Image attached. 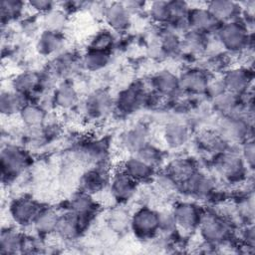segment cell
I'll return each instance as SVG.
<instances>
[{"instance_id":"1","label":"cell","mask_w":255,"mask_h":255,"mask_svg":"<svg viewBox=\"0 0 255 255\" xmlns=\"http://www.w3.org/2000/svg\"><path fill=\"white\" fill-rule=\"evenodd\" d=\"M215 37L220 47L229 53H241L251 47V34L240 19L222 23Z\"/></svg>"},{"instance_id":"2","label":"cell","mask_w":255,"mask_h":255,"mask_svg":"<svg viewBox=\"0 0 255 255\" xmlns=\"http://www.w3.org/2000/svg\"><path fill=\"white\" fill-rule=\"evenodd\" d=\"M198 228L201 237L209 245L223 244L231 236L230 222L223 215L212 211L204 210Z\"/></svg>"},{"instance_id":"3","label":"cell","mask_w":255,"mask_h":255,"mask_svg":"<svg viewBox=\"0 0 255 255\" xmlns=\"http://www.w3.org/2000/svg\"><path fill=\"white\" fill-rule=\"evenodd\" d=\"M215 166L219 174L230 183L242 181L248 168L240 152L229 150L228 147L216 154Z\"/></svg>"},{"instance_id":"4","label":"cell","mask_w":255,"mask_h":255,"mask_svg":"<svg viewBox=\"0 0 255 255\" xmlns=\"http://www.w3.org/2000/svg\"><path fill=\"white\" fill-rule=\"evenodd\" d=\"M30 157L26 150L15 144H7L1 151V169L3 180L13 179L28 167Z\"/></svg>"},{"instance_id":"5","label":"cell","mask_w":255,"mask_h":255,"mask_svg":"<svg viewBox=\"0 0 255 255\" xmlns=\"http://www.w3.org/2000/svg\"><path fill=\"white\" fill-rule=\"evenodd\" d=\"M134 235L140 239H150L159 233V212L141 206L130 216V226Z\"/></svg>"},{"instance_id":"6","label":"cell","mask_w":255,"mask_h":255,"mask_svg":"<svg viewBox=\"0 0 255 255\" xmlns=\"http://www.w3.org/2000/svg\"><path fill=\"white\" fill-rule=\"evenodd\" d=\"M146 93L140 83H133L119 93L115 101V108L121 114H132L144 107Z\"/></svg>"},{"instance_id":"7","label":"cell","mask_w":255,"mask_h":255,"mask_svg":"<svg viewBox=\"0 0 255 255\" xmlns=\"http://www.w3.org/2000/svg\"><path fill=\"white\" fill-rule=\"evenodd\" d=\"M115 107V102L111 95L105 90H97L91 93L84 103L86 116L94 121L105 119Z\"/></svg>"},{"instance_id":"8","label":"cell","mask_w":255,"mask_h":255,"mask_svg":"<svg viewBox=\"0 0 255 255\" xmlns=\"http://www.w3.org/2000/svg\"><path fill=\"white\" fill-rule=\"evenodd\" d=\"M176 227L184 231H192L198 228L204 210L190 201H180L171 210Z\"/></svg>"},{"instance_id":"9","label":"cell","mask_w":255,"mask_h":255,"mask_svg":"<svg viewBox=\"0 0 255 255\" xmlns=\"http://www.w3.org/2000/svg\"><path fill=\"white\" fill-rule=\"evenodd\" d=\"M179 189L192 197L208 199L215 194L216 185L213 178L197 170L179 184Z\"/></svg>"},{"instance_id":"10","label":"cell","mask_w":255,"mask_h":255,"mask_svg":"<svg viewBox=\"0 0 255 255\" xmlns=\"http://www.w3.org/2000/svg\"><path fill=\"white\" fill-rule=\"evenodd\" d=\"M41 208V205L35 199L28 196H20L11 202L9 213L16 224L28 226L33 224Z\"/></svg>"},{"instance_id":"11","label":"cell","mask_w":255,"mask_h":255,"mask_svg":"<svg viewBox=\"0 0 255 255\" xmlns=\"http://www.w3.org/2000/svg\"><path fill=\"white\" fill-rule=\"evenodd\" d=\"M109 184L113 198L118 203L123 204L132 198L136 191L137 182L120 168L111 175Z\"/></svg>"},{"instance_id":"12","label":"cell","mask_w":255,"mask_h":255,"mask_svg":"<svg viewBox=\"0 0 255 255\" xmlns=\"http://www.w3.org/2000/svg\"><path fill=\"white\" fill-rule=\"evenodd\" d=\"M253 79L252 70L247 67H233L225 71L222 82L226 91L238 96L247 93Z\"/></svg>"},{"instance_id":"13","label":"cell","mask_w":255,"mask_h":255,"mask_svg":"<svg viewBox=\"0 0 255 255\" xmlns=\"http://www.w3.org/2000/svg\"><path fill=\"white\" fill-rule=\"evenodd\" d=\"M90 220L91 218L84 217L67 210L59 216L55 232L64 239H76L86 229Z\"/></svg>"},{"instance_id":"14","label":"cell","mask_w":255,"mask_h":255,"mask_svg":"<svg viewBox=\"0 0 255 255\" xmlns=\"http://www.w3.org/2000/svg\"><path fill=\"white\" fill-rule=\"evenodd\" d=\"M111 175L105 164H99L91 167L82 174L80 178V190L94 195L101 192L109 183Z\"/></svg>"},{"instance_id":"15","label":"cell","mask_w":255,"mask_h":255,"mask_svg":"<svg viewBox=\"0 0 255 255\" xmlns=\"http://www.w3.org/2000/svg\"><path fill=\"white\" fill-rule=\"evenodd\" d=\"M187 20L189 30L197 31L205 35L215 33L221 25V23L211 14L206 6L190 7Z\"/></svg>"},{"instance_id":"16","label":"cell","mask_w":255,"mask_h":255,"mask_svg":"<svg viewBox=\"0 0 255 255\" xmlns=\"http://www.w3.org/2000/svg\"><path fill=\"white\" fill-rule=\"evenodd\" d=\"M249 123L247 120L223 116L219 123V130L217 131L227 142L246 140L249 131Z\"/></svg>"},{"instance_id":"17","label":"cell","mask_w":255,"mask_h":255,"mask_svg":"<svg viewBox=\"0 0 255 255\" xmlns=\"http://www.w3.org/2000/svg\"><path fill=\"white\" fill-rule=\"evenodd\" d=\"M179 89L190 95L205 94L210 79L208 74L198 68L185 70L179 77Z\"/></svg>"},{"instance_id":"18","label":"cell","mask_w":255,"mask_h":255,"mask_svg":"<svg viewBox=\"0 0 255 255\" xmlns=\"http://www.w3.org/2000/svg\"><path fill=\"white\" fill-rule=\"evenodd\" d=\"M130 15L123 2H112L106 5L103 13L110 29L115 32H125L129 28Z\"/></svg>"},{"instance_id":"19","label":"cell","mask_w":255,"mask_h":255,"mask_svg":"<svg viewBox=\"0 0 255 255\" xmlns=\"http://www.w3.org/2000/svg\"><path fill=\"white\" fill-rule=\"evenodd\" d=\"M81 160H85L95 165L105 164L109 154V142L104 139L90 140L80 145L77 150Z\"/></svg>"},{"instance_id":"20","label":"cell","mask_w":255,"mask_h":255,"mask_svg":"<svg viewBox=\"0 0 255 255\" xmlns=\"http://www.w3.org/2000/svg\"><path fill=\"white\" fill-rule=\"evenodd\" d=\"M206 8L221 24L240 19L243 11L241 4L227 0L210 1Z\"/></svg>"},{"instance_id":"21","label":"cell","mask_w":255,"mask_h":255,"mask_svg":"<svg viewBox=\"0 0 255 255\" xmlns=\"http://www.w3.org/2000/svg\"><path fill=\"white\" fill-rule=\"evenodd\" d=\"M150 85L152 91L162 98L173 97L180 90L178 76L167 70L159 71L153 75L150 80Z\"/></svg>"},{"instance_id":"22","label":"cell","mask_w":255,"mask_h":255,"mask_svg":"<svg viewBox=\"0 0 255 255\" xmlns=\"http://www.w3.org/2000/svg\"><path fill=\"white\" fill-rule=\"evenodd\" d=\"M148 131L145 126L137 125L127 129L121 135V145L131 155H134L144 144H146Z\"/></svg>"},{"instance_id":"23","label":"cell","mask_w":255,"mask_h":255,"mask_svg":"<svg viewBox=\"0 0 255 255\" xmlns=\"http://www.w3.org/2000/svg\"><path fill=\"white\" fill-rule=\"evenodd\" d=\"M121 168L136 182L147 181L151 179L155 173L154 167L145 163L135 155L127 158L123 162Z\"/></svg>"},{"instance_id":"24","label":"cell","mask_w":255,"mask_h":255,"mask_svg":"<svg viewBox=\"0 0 255 255\" xmlns=\"http://www.w3.org/2000/svg\"><path fill=\"white\" fill-rule=\"evenodd\" d=\"M64 46V37L61 32H53L44 30L38 37L36 42V50L38 54L48 57L59 53Z\"/></svg>"},{"instance_id":"25","label":"cell","mask_w":255,"mask_h":255,"mask_svg":"<svg viewBox=\"0 0 255 255\" xmlns=\"http://www.w3.org/2000/svg\"><path fill=\"white\" fill-rule=\"evenodd\" d=\"M98 204L93 195L82 190L75 193L68 201V210L84 217L92 218L96 214Z\"/></svg>"},{"instance_id":"26","label":"cell","mask_w":255,"mask_h":255,"mask_svg":"<svg viewBox=\"0 0 255 255\" xmlns=\"http://www.w3.org/2000/svg\"><path fill=\"white\" fill-rule=\"evenodd\" d=\"M29 103L27 96L16 91H3L0 96V112L4 116L20 114L22 109Z\"/></svg>"},{"instance_id":"27","label":"cell","mask_w":255,"mask_h":255,"mask_svg":"<svg viewBox=\"0 0 255 255\" xmlns=\"http://www.w3.org/2000/svg\"><path fill=\"white\" fill-rule=\"evenodd\" d=\"M41 75L34 71H24L14 77L12 80V89L29 97L32 93L38 91L43 83Z\"/></svg>"},{"instance_id":"28","label":"cell","mask_w":255,"mask_h":255,"mask_svg":"<svg viewBox=\"0 0 255 255\" xmlns=\"http://www.w3.org/2000/svg\"><path fill=\"white\" fill-rule=\"evenodd\" d=\"M189 138V128L182 123L170 122L163 129V139L170 148L183 146Z\"/></svg>"},{"instance_id":"29","label":"cell","mask_w":255,"mask_h":255,"mask_svg":"<svg viewBox=\"0 0 255 255\" xmlns=\"http://www.w3.org/2000/svg\"><path fill=\"white\" fill-rule=\"evenodd\" d=\"M79 96L76 88L69 81H64L56 88L53 96L54 105L62 110H69L76 106Z\"/></svg>"},{"instance_id":"30","label":"cell","mask_w":255,"mask_h":255,"mask_svg":"<svg viewBox=\"0 0 255 255\" xmlns=\"http://www.w3.org/2000/svg\"><path fill=\"white\" fill-rule=\"evenodd\" d=\"M26 246L24 235L15 228L7 227L2 230L0 236V252L2 254H14Z\"/></svg>"},{"instance_id":"31","label":"cell","mask_w":255,"mask_h":255,"mask_svg":"<svg viewBox=\"0 0 255 255\" xmlns=\"http://www.w3.org/2000/svg\"><path fill=\"white\" fill-rule=\"evenodd\" d=\"M195 171H197L196 164L194 160L189 157H180L172 160L166 169V172L179 184L190 177Z\"/></svg>"},{"instance_id":"32","label":"cell","mask_w":255,"mask_h":255,"mask_svg":"<svg viewBox=\"0 0 255 255\" xmlns=\"http://www.w3.org/2000/svg\"><path fill=\"white\" fill-rule=\"evenodd\" d=\"M24 126L28 128L43 127L47 113L43 107L34 103H28L19 114Z\"/></svg>"},{"instance_id":"33","label":"cell","mask_w":255,"mask_h":255,"mask_svg":"<svg viewBox=\"0 0 255 255\" xmlns=\"http://www.w3.org/2000/svg\"><path fill=\"white\" fill-rule=\"evenodd\" d=\"M111 61V53L87 49L81 58L82 66L90 72H98L105 69Z\"/></svg>"},{"instance_id":"34","label":"cell","mask_w":255,"mask_h":255,"mask_svg":"<svg viewBox=\"0 0 255 255\" xmlns=\"http://www.w3.org/2000/svg\"><path fill=\"white\" fill-rule=\"evenodd\" d=\"M59 216L60 215L55 209L50 207H42L37 217L35 218L33 225L35 229L42 234H49L55 232Z\"/></svg>"},{"instance_id":"35","label":"cell","mask_w":255,"mask_h":255,"mask_svg":"<svg viewBox=\"0 0 255 255\" xmlns=\"http://www.w3.org/2000/svg\"><path fill=\"white\" fill-rule=\"evenodd\" d=\"M163 55L171 56L176 55L182 49V40L171 28L164 26L163 30L159 33V45Z\"/></svg>"},{"instance_id":"36","label":"cell","mask_w":255,"mask_h":255,"mask_svg":"<svg viewBox=\"0 0 255 255\" xmlns=\"http://www.w3.org/2000/svg\"><path fill=\"white\" fill-rule=\"evenodd\" d=\"M227 141L217 131H204L198 136V145L208 152L218 154L227 148Z\"/></svg>"},{"instance_id":"37","label":"cell","mask_w":255,"mask_h":255,"mask_svg":"<svg viewBox=\"0 0 255 255\" xmlns=\"http://www.w3.org/2000/svg\"><path fill=\"white\" fill-rule=\"evenodd\" d=\"M182 40V49L185 48L191 54H200L207 50L208 48V39L207 35L188 30L184 34Z\"/></svg>"},{"instance_id":"38","label":"cell","mask_w":255,"mask_h":255,"mask_svg":"<svg viewBox=\"0 0 255 255\" xmlns=\"http://www.w3.org/2000/svg\"><path fill=\"white\" fill-rule=\"evenodd\" d=\"M129 213L123 207H116L108 214V225L111 230L117 233L125 232L130 226Z\"/></svg>"},{"instance_id":"39","label":"cell","mask_w":255,"mask_h":255,"mask_svg":"<svg viewBox=\"0 0 255 255\" xmlns=\"http://www.w3.org/2000/svg\"><path fill=\"white\" fill-rule=\"evenodd\" d=\"M116 37L111 29H103L97 32L89 43V49L111 53L115 47Z\"/></svg>"},{"instance_id":"40","label":"cell","mask_w":255,"mask_h":255,"mask_svg":"<svg viewBox=\"0 0 255 255\" xmlns=\"http://www.w3.org/2000/svg\"><path fill=\"white\" fill-rule=\"evenodd\" d=\"M44 30L53 32H63L67 24V14L63 9H52L43 16Z\"/></svg>"},{"instance_id":"41","label":"cell","mask_w":255,"mask_h":255,"mask_svg":"<svg viewBox=\"0 0 255 255\" xmlns=\"http://www.w3.org/2000/svg\"><path fill=\"white\" fill-rule=\"evenodd\" d=\"M150 19L159 25L167 26L170 19L168 1H154L148 7Z\"/></svg>"},{"instance_id":"42","label":"cell","mask_w":255,"mask_h":255,"mask_svg":"<svg viewBox=\"0 0 255 255\" xmlns=\"http://www.w3.org/2000/svg\"><path fill=\"white\" fill-rule=\"evenodd\" d=\"M134 155L154 168H156L163 159L161 150L149 142L144 144Z\"/></svg>"},{"instance_id":"43","label":"cell","mask_w":255,"mask_h":255,"mask_svg":"<svg viewBox=\"0 0 255 255\" xmlns=\"http://www.w3.org/2000/svg\"><path fill=\"white\" fill-rule=\"evenodd\" d=\"M25 3L15 0H4L1 2V20L6 24L21 16Z\"/></svg>"},{"instance_id":"44","label":"cell","mask_w":255,"mask_h":255,"mask_svg":"<svg viewBox=\"0 0 255 255\" xmlns=\"http://www.w3.org/2000/svg\"><path fill=\"white\" fill-rule=\"evenodd\" d=\"M76 64L75 57L71 53H64L59 55L53 64V72L57 76H66L71 73Z\"/></svg>"},{"instance_id":"45","label":"cell","mask_w":255,"mask_h":255,"mask_svg":"<svg viewBox=\"0 0 255 255\" xmlns=\"http://www.w3.org/2000/svg\"><path fill=\"white\" fill-rule=\"evenodd\" d=\"M240 154L246 166H248L250 169H253L255 163V146L252 139H246L243 142Z\"/></svg>"},{"instance_id":"46","label":"cell","mask_w":255,"mask_h":255,"mask_svg":"<svg viewBox=\"0 0 255 255\" xmlns=\"http://www.w3.org/2000/svg\"><path fill=\"white\" fill-rule=\"evenodd\" d=\"M28 6L37 13H42L43 15L54 9V2L47 0H32L28 2Z\"/></svg>"},{"instance_id":"47","label":"cell","mask_w":255,"mask_h":255,"mask_svg":"<svg viewBox=\"0 0 255 255\" xmlns=\"http://www.w3.org/2000/svg\"><path fill=\"white\" fill-rule=\"evenodd\" d=\"M244 239L251 247L254 245V228L253 226H247L244 231Z\"/></svg>"}]
</instances>
